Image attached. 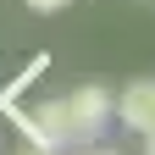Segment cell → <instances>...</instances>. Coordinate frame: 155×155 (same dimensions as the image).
I'll return each instance as SVG.
<instances>
[{"mask_svg":"<svg viewBox=\"0 0 155 155\" xmlns=\"http://www.w3.org/2000/svg\"><path fill=\"white\" fill-rule=\"evenodd\" d=\"M111 100L116 94L111 89H100V83H89V89H72L67 94V139L72 144H89V139H100V127L111 122Z\"/></svg>","mask_w":155,"mask_h":155,"instance_id":"cell-1","label":"cell"},{"mask_svg":"<svg viewBox=\"0 0 155 155\" xmlns=\"http://www.w3.org/2000/svg\"><path fill=\"white\" fill-rule=\"evenodd\" d=\"M17 122H22V133H28V144H39V150H61V144H72L67 139V105L61 100H50V105H39V111H17Z\"/></svg>","mask_w":155,"mask_h":155,"instance_id":"cell-2","label":"cell"},{"mask_svg":"<svg viewBox=\"0 0 155 155\" xmlns=\"http://www.w3.org/2000/svg\"><path fill=\"white\" fill-rule=\"evenodd\" d=\"M22 155H50V150H39V144H28V150H22Z\"/></svg>","mask_w":155,"mask_h":155,"instance_id":"cell-7","label":"cell"},{"mask_svg":"<svg viewBox=\"0 0 155 155\" xmlns=\"http://www.w3.org/2000/svg\"><path fill=\"white\" fill-rule=\"evenodd\" d=\"M78 155H116V150H78Z\"/></svg>","mask_w":155,"mask_h":155,"instance_id":"cell-6","label":"cell"},{"mask_svg":"<svg viewBox=\"0 0 155 155\" xmlns=\"http://www.w3.org/2000/svg\"><path fill=\"white\" fill-rule=\"evenodd\" d=\"M22 6H28V11H67L72 0H22Z\"/></svg>","mask_w":155,"mask_h":155,"instance_id":"cell-4","label":"cell"},{"mask_svg":"<svg viewBox=\"0 0 155 155\" xmlns=\"http://www.w3.org/2000/svg\"><path fill=\"white\" fill-rule=\"evenodd\" d=\"M144 155H155V133H144Z\"/></svg>","mask_w":155,"mask_h":155,"instance_id":"cell-5","label":"cell"},{"mask_svg":"<svg viewBox=\"0 0 155 155\" xmlns=\"http://www.w3.org/2000/svg\"><path fill=\"white\" fill-rule=\"evenodd\" d=\"M111 111L122 116L133 133H155V78H139V83H127V89L111 100Z\"/></svg>","mask_w":155,"mask_h":155,"instance_id":"cell-3","label":"cell"}]
</instances>
